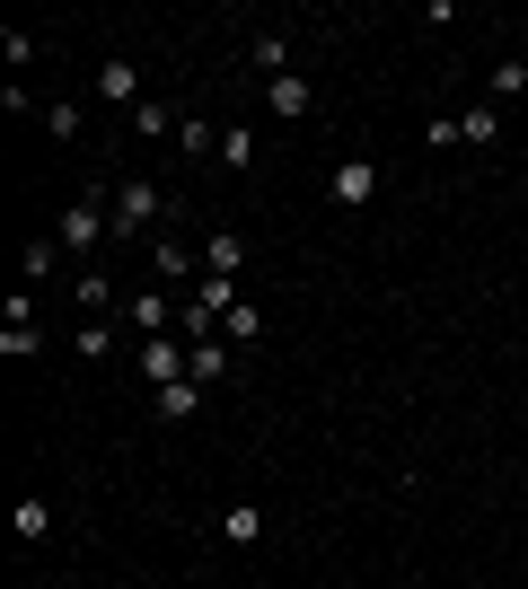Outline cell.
Masks as SVG:
<instances>
[{
    "instance_id": "cell-2",
    "label": "cell",
    "mask_w": 528,
    "mask_h": 589,
    "mask_svg": "<svg viewBox=\"0 0 528 589\" xmlns=\"http://www.w3.org/2000/svg\"><path fill=\"white\" fill-rule=\"evenodd\" d=\"M176 317H185V308H176V299H167L159 282H150V291H132V299H124V326H141V335H176Z\"/></svg>"
},
{
    "instance_id": "cell-5",
    "label": "cell",
    "mask_w": 528,
    "mask_h": 589,
    "mask_svg": "<svg viewBox=\"0 0 528 589\" xmlns=\"http://www.w3.org/2000/svg\"><path fill=\"white\" fill-rule=\"evenodd\" d=\"M98 237H115V221H106L98 203H71V212H62V246H80V255H89Z\"/></svg>"
},
{
    "instance_id": "cell-4",
    "label": "cell",
    "mask_w": 528,
    "mask_h": 589,
    "mask_svg": "<svg viewBox=\"0 0 528 589\" xmlns=\"http://www.w3.org/2000/svg\"><path fill=\"white\" fill-rule=\"evenodd\" d=\"M0 353H9V360H35V353H44V335H35V317H27V299H9V317H0Z\"/></svg>"
},
{
    "instance_id": "cell-22",
    "label": "cell",
    "mask_w": 528,
    "mask_h": 589,
    "mask_svg": "<svg viewBox=\"0 0 528 589\" xmlns=\"http://www.w3.org/2000/svg\"><path fill=\"white\" fill-rule=\"evenodd\" d=\"M458 141H476V150H485V141H494V106H467V115H458Z\"/></svg>"
},
{
    "instance_id": "cell-9",
    "label": "cell",
    "mask_w": 528,
    "mask_h": 589,
    "mask_svg": "<svg viewBox=\"0 0 528 589\" xmlns=\"http://www.w3.org/2000/svg\"><path fill=\"white\" fill-rule=\"evenodd\" d=\"M98 98H124V106H141V62H124V53H115V62L98 71Z\"/></svg>"
},
{
    "instance_id": "cell-25",
    "label": "cell",
    "mask_w": 528,
    "mask_h": 589,
    "mask_svg": "<svg viewBox=\"0 0 528 589\" xmlns=\"http://www.w3.org/2000/svg\"><path fill=\"white\" fill-rule=\"evenodd\" d=\"M528 89V62H494V98H520Z\"/></svg>"
},
{
    "instance_id": "cell-10",
    "label": "cell",
    "mask_w": 528,
    "mask_h": 589,
    "mask_svg": "<svg viewBox=\"0 0 528 589\" xmlns=\"http://www.w3.org/2000/svg\"><path fill=\"white\" fill-rule=\"evenodd\" d=\"M221 537H230V546H256V537H264V510H256V501H230V510H221Z\"/></svg>"
},
{
    "instance_id": "cell-19",
    "label": "cell",
    "mask_w": 528,
    "mask_h": 589,
    "mask_svg": "<svg viewBox=\"0 0 528 589\" xmlns=\"http://www.w3.org/2000/svg\"><path fill=\"white\" fill-rule=\"evenodd\" d=\"M221 369H230V353H221V335H203V344H194V378H203V387H212V378H221Z\"/></svg>"
},
{
    "instance_id": "cell-7",
    "label": "cell",
    "mask_w": 528,
    "mask_h": 589,
    "mask_svg": "<svg viewBox=\"0 0 528 589\" xmlns=\"http://www.w3.org/2000/svg\"><path fill=\"white\" fill-rule=\"evenodd\" d=\"M150 221H159V194H150V185H124V194H115V237H141Z\"/></svg>"
},
{
    "instance_id": "cell-21",
    "label": "cell",
    "mask_w": 528,
    "mask_h": 589,
    "mask_svg": "<svg viewBox=\"0 0 528 589\" xmlns=\"http://www.w3.org/2000/svg\"><path fill=\"white\" fill-rule=\"evenodd\" d=\"M256 62H264V80H282V71H291V44H282V35H256Z\"/></svg>"
},
{
    "instance_id": "cell-20",
    "label": "cell",
    "mask_w": 528,
    "mask_h": 589,
    "mask_svg": "<svg viewBox=\"0 0 528 589\" xmlns=\"http://www.w3.org/2000/svg\"><path fill=\"white\" fill-rule=\"evenodd\" d=\"M132 132H150V141H159V132H176V115H167L159 98H141V106H132Z\"/></svg>"
},
{
    "instance_id": "cell-16",
    "label": "cell",
    "mask_w": 528,
    "mask_h": 589,
    "mask_svg": "<svg viewBox=\"0 0 528 589\" xmlns=\"http://www.w3.org/2000/svg\"><path fill=\"white\" fill-rule=\"evenodd\" d=\"M221 335H230V344H256V335H264V317H256V308H247V299H238V308L221 317Z\"/></svg>"
},
{
    "instance_id": "cell-11",
    "label": "cell",
    "mask_w": 528,
    "mask_h": 589,
    "mask_svg": "<svg viewBox=\"0 0 528 589\" xmlns=\"http://www.w3.org/2000/svg\"><path fill=\"white\" fill-rule=\"evenodd\" d=\"M221 167H256V123H230L221 132Z\"/></svg>"
},
{
    "instance_id": "cell-3",
    "label": "cell",
    "mask_w": 528,
    "mask_h": 589,
    "mask_svg": "<svg viewBox=\"0 0 528 589\" xmlns=\"http://www.w3.org/2000/svg\"><path fill=\"white\" fill-rule=\"evenodd\" d=\"M308 106H317V98H308V80H299V71H282V80H264V115H273V123H299V115H308Z\"/></svg>"
},
{
    "instance_id": "cell-8",
    "label": "cell",
    "mask_w": 528,
    "mask_h": 589,
    "mask_svg": "<svg viewBox=\"0 0 528 589\" xmlns=\"http://www.w3.org/2000/svg\"><path fill=\"white\" fill-rule=\"evenodd\" d=\"M159 414H167V423H194V414H203V378H167V387H159Z\"/></svg>"
},
{
    "instance_id": "cell-1",
    "label": "cell",
    "mask_w": 528,
    "mask_h": 589,
    "mask_svg": "<svg viewBox=\"0 0 528 589\" xmlns=\"http://www.w3.org/2000/svg\"><path fill=\"white\" fill-rule=\"evenodd\" d=\"M141 378H150V387L194 378V344H185V335H150V344H141Z\"/></svg>"
},
{
    "instance_id": "cell-18",
    "label": "cell",
    "mask_w": 528,
    "mask_h": 589,
    "mask_svg": "<svg viewBox=\"0 0 528 589\" xmlns=\"http://www.w3.org/2000/svg\"><path fill=\"white\" fill-rule=\"evenodd\" d=\"M44 132H53V141H80V106H71V98H53V106H44Z\"/></svg>"
},
{
    "instance_id": "cell-6",
    "label": "cell",
    "mask_w": 528,
    "mask_h": 589,
    "mask_svg": "<svg viewBox=\"0 0 528 589\" xmlns=\"http://www.w3.org/2000/svg\"><path fill=\"white\" fill-rule=\"evenodd\" d=\"M370 194H379V167H370V159H344V167H335V203H344V212H362Z\"/></svg>"
},
{
    "instance_id": "cell-12",
    "label": "cell",
    "mask_w": 528,
    "mask_h": 589,
    "mask_svg": "<svg viewBox=\"0 0 528 589\" xmlns=\"http://www.w3.org/2000/svg\"><path fill=\"white\" fill-rule=\"evenodd\" d=\"M238 264H247V237H212V246H203V273H221V282H230Z\"/></svg>"
},
{
    "instance_id": "cell-17",
    "label": "cell",
    "mask_w": 528,
    "mask_h": 589,
    "mask_svg": "<svg viewBox=\"0 0 528 589\" xmlns=\"http://www.w3.org/2000/svg\"><path fill=\"white\" fill-rule=\"evenodd\" d=\"M80 353L106 360V353H115V326H106V317H80Z\"/></svg>"
},
{
    "instance_id": "cell-24",
    "label": "cell",
    "mask_w": 528,
    "mask_h": 589,
    "mask_svg": "<svg viewBox=\"0 0 528 589\" xmlns=\"http://www.w3.org/2000/svg\"><path fill=\"white\" fill-rule=\"evenodd\" d=\"M44 528H53V510H44V501H18V537H27V546H35V537H44Z\"/></svg>"
},
{
    "instance_id": "cell-14",
    "label": "cell",
    "mask_w": 528,
    "mask_h": 589,
    "mask_svg": "<svg viewBox=\"0 0 528 589\" xmlns=\"http://www.w3.org/2000/svg\"><path fill=\"white\" fill-rule=\"evenodd\" d=\"M80 308L98 317V308H124V299H115V282H106V273H80Z\"/></svg>"
},
{
    "instance_id": "cell-15",
    "label": "cell",
    "mask_w": 528,
    "mask_h": 589,
    "mask_svg": "<svg viewBox=\"0 0 528 589\" xmlns=\"http://www.w3.org/2000/svg\"><path fill=\"white\" fill-rule=\"evenodd\" d=\"M176 150H194V159H203V150H221V132H212L203 115H185V123H176Z\"/></svg>"
},
{
    "instance_id": "cell-23",
    "label": "cell",
    "mask_w": 528,
    "mask_h": 589,
    "mask_svg": "<svg viewBox=\"0 0 528 589\" xmlns=\"http://www.w3.org/2000/svg\"><path fill=\"white\" fill-rule=\"evenodd\" d=\"M0 53H9V71H27V62H35V35H27V27H9V35H0Z\"/></svg>"
},
{
    "instance_id": "cell-13",
    "label": "cell",
    "mask_w": 528,
    "mask_h": 589,
    "mask_svg": "<svg viewBox=\"0 0 528 589\" xmlns=\"http://www.w3.org/2000/svg\"><path fill=\"white\" fill-rule=\"evenodd\" d=\"M44 273H53V237H27L18 246V282H44Z\"/></svg>"
}]
</instances>
